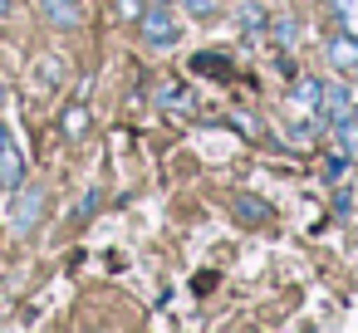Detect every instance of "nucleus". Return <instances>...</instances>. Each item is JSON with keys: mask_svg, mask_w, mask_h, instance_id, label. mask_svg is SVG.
<instances>
[{"mask_svg": "<svg viewBox=\"0 0 358 333\" xmlns=\"http://www.w3.org/2000/svg\"><path fill=\"white\" fill-rule=\"evenodd\" d=\"M324 123H338V118H348V94L343 89H324Z\"/></svg>", "mask_w": 358, "mask_h": 333, "instance_id": "9d476101", "label": "nucleus"}, {"mask_svg": "<svg viewBox=\"0 0 358 333\" xmlns=\"http://www.w3.org/2000/svg\"><path fill=\"white\" fill-rule=\"evenodd\" d=\"M157 103L162 108H192V94L177 89V84H167V89H157Z\"/></svg>", "mask_w": 358, "mask_h": 333, "instance_id": "f8f14e48", "label": "nucleus"}, {"mask_svg": "<svg viewBox=\"0 0 358 333\" xmlns=\"http://www.w3.org/2000/svg\"><path fill=\"white\" fill-rule=\"evenodd\" d=\"M138 30H143V40L157 45V50H172V45H177V20H172L162 6L143 10V15H138Z\"/></svg>", "mask_w": 358, "mask_h": 333, "instance_id": "f257e3e1", "label": "nucleus"}, {"mask_svg": "<svg viewBox=\"0 0 358 333\" xmlns=\"http://www.w3.org/2000/svg\"><path fill=\"white\" fill-rule=\"evenodd\" d=\"M211 6H216V0H187V10H192V15H211Z\"/></svg>", "mask_w": 358, "mask_h": 333, "instance_id": "dca6fc26", "label": "nucleus"}, {"mask_svg": "<svg viewBox=\"0 0 358 333\" xmlns=\"http://www.w3.org/2000/svg\"><path fill=\"white\" fill-rule=\"evenodd\" d=\"M45 216V186H20L15 191V206H10V225L15 230H35V221Z\"/></svg>", "mask_w": 358, "mask_h": 333, "instance_id": "f03ea898", "label": "nucleus"}, {"mask_svg": "<svg viewBox=\"0 0 358 333\" xmlns=\"http://www.w3.org/2000/svg\"><path fill=\"white\" fill-rule=\"evenodd\" d=\"M329 59H334L338 69H353V64H358V35H338V40H329Z\"/></svg>", "mask_w": 358, "mask_h": 333, "instance_id": "423d86ee", "label": "nucleus"}, {"mask_svg": "<svg viewBox=\"0 0 358 333\" xmlns=\"http://www.w3.org/2000/svg\"><path fill=\"white\" fill-rule=\"evenodd\" d=\"M64 133H69V138H79V133H89V108H84V103H74V108L64 113Z\"/></svg>", "mask_w": 358, "mask_h": 333, "instance_id": "ddd939ff", "label": "nucleus"}, {"mask_svg": "<svg viewBox=\"0 0 358 333\" xmlns=\"http://www.w3.org/2000/svg\"><path fill=\"white\" fill-rule=\"evenodd\" d=\"M231 211H236V221H245V225H260V221H270V206H265L260 196H250V191H236Z\"/></svg>", "mask_w": 358, "mask_h": 333, "instance_id": "39448f33", "label": "nucleus"}, {"mask_svg": "<svg viewBox=\"0 0 358 333\" xmlns=\"http://www.w3.org/2000/svg\"><path fill=\"white\" fill-rule=\"evenodd\" d=\"M35 79H45V89H55V84L64 79V59H59V54H40V64H35Z\"/></svg>", "mask_w": 358, "mask_h": 333, "instance_id": "1a4fd4ad", "label": "nucleus"}, {"mask_svg": "<svg viewBox=\"0 0 358 333\" xmlns=\"http://www.w3.org/2000/svg\"><path fill=\"white\" fill-rule=\"evenodd\" d=\"M118 15H128V20H138V15H143V0H118Z\"/></svg>", "mask_w": 358, "mask_h": 333, "instance_id": "2eb2a0df", "label": "nucleus"}, {"mask_svg": "<svg viewBox=\"0 0 358 333\" xmlns=\"http://www.w3.org/2000/svg\"><path fill=\"white\" fill-rule=\"evenodd\" d=\"M0 103H6V84H0Z\"/></svg>", "mask_w": 358, "mask_h": 333, "instance_id": "aec40b11", "label": "nucleus"}, {"mask_svg": "<svg viewBox=\"0 0 358 333\" xmlns=\"http://www.w3.org/2000/svg\"><path fill=\"white\" fill-rule=\"evenodd\" d=\"M0 147H10V133H6V123H0Z\"/></svg>", "mask_w": 358, "mask_h": 333, "instance_id": "a211bd4d", "label": "nucleus"}, {"mask_svg": "<svg viewBox=\"0 0 358 333\" xmlns=\"http://www.w3.org/2000/svg\"><path fill=\"white\" fill-rule=\"evenodd\" d=\"M241 25H245V35H260V25H265V15H260L255 6H245V10H241Z\"/></svg>", "mask_w": 358, "mask_h": 333, "instance_id": "4468645a", "label": "nucleus"}, {"mask_svg": "<svg viewBox=\"0 0 358 333\" xmlns=\"http://www.w3.org/2000/svg\"><path fill=\"white\" fill-rule=\"evenodd\" d=\"M6 10H10V0H0V15H6Z\"/></svg>", "mask_w": 358, "mask_h": 333, "instance_id": "6ab92c4d", "label": "nucleus"}, {"mask_svg": "<svg viewBox=\"0 0 358 333\" xmlns=\"http://www.w3.org/2000/svg\"><path fill=\"white\" fill-rule=\"evenodd\" d=\"M275 35H280V45H289V40H294V25H289V20H280V25H275Z\"/></svg>", "mask_w": 358, "mask_h": 333, "instance_id": "f3484780", "label": "nucleus"}, {"mask_svg": "<svg viewBox=\"0 0 358 333\" xmlns=\"http://www.w3.org/2000/svg\"><path fill=\"white\" fill-rule=\"evenodd\" d=\"M20 186V157L15 147H0V191H15Z\"/></svg>", "mask_w": 358, "mask_h": 333, "instance_id": "6e6552de", "label": "nucleus"}, {"mask_svg": "<svg viewBox=\"0 0 358 333\" xmlns=\"http://www.w3.org/2000/svg\"><path fill=\"white\" fill-rule=\"evenodd\" d=\"M289 108H294L299 118H314V113L324 108V84H319V79H299L294 94H289Z\"/></svg>", "mask_w": 358, "mask_h": 333, "instance_id": "7ed1b4c3", "label": "nucleus"}, {"mask_svg": "<svg viewBox=\"0 0 358 333\" xmlns=\"http://www.w3.org/2000/svg\"><path fill=\"white\" fill-rule=\"evenodd\" d=\"M192 74H206V79H231V59H226V54H196V59H192Z\"/></svg>", "mask_w": 358, "mask_h": 333, "instance_id": "0eeeda50", "label": "nucleus"}, {"mask_svg": "<svg viewBox=\"0 0 358 333\" xmlns=\"http://www.w3.org/2000/svg\"><path fill=\"white\" fill-rule=\"evenodd\" d=\"M40 10H45V20L59 25V30H74V25L84 20V6H79V0H40Z\"/></svg>", "mask_w": 358, "mask_h": 333, "instance_id": "20e7f679", "label": "nucleus"}, {"mask_svg": "<svg viewBox=\"0 0 358 333\" xmlns=\"http://www.w3.org/2000/svg\"><path fill=\"white\" fill-rule=\"evenodd\" d=\"M334 15H338L343 35H358V0H334Z\"/></svg>", "mask_w": 358, "mask_h": 333, "instance_id": "9b49d317", "label": "nucleus"}]
</instances>
